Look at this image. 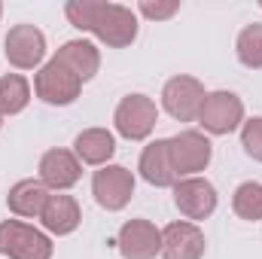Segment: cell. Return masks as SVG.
Wrapping results in <instances>:
<instances>
[{
  "label": "cell",
  "instance_id": "cell-17",
  "mask_svg": "<svg viewBox=\"0 0 262 259\" xmlns=\"http://www.w3.org/2000/svg\"><path fill=\"white\" fill-rule=\"evenodd\" d=\"M6 201H9V210H15L18 217H40L49 201V192L40 180H21L9 189Z\"/></svg>",
  "mask_w": 262,
  "mask_h": 259
},
{
  "label": "cell",
  "instance_id": "cell-2",
  "mask_svg": "<svg viewBox=\"0 0 262 259\" xmlns=\"http://www.w3.org/2000/svg\"><path fill=\"white\" fill-rule=\"evenodd\" d=\"M0 253L9 259H49L52 244L43 232H37L18 220H6L0 226Z\"/></svg>",
  "mask_w": 262,
  "mask_h": 259
},
{
  "label": "cell",
  "instance_id": "cell-24",
  "mask_svg": "<svg viewBox=\"0 0 262 259\" xmlns=\"http://www.w3.org/2000/svg\"><path fill=\"white\" fill-rule=\"evenodd\" d=\"M0 12H3V6H0Z\"/></svg>",
  "mask_w": 262,
  "mask_h": 259
},
{
  "label": "cell",
  "instance_id": "cell-6",
  "mask_svg": "<svg viewBox=\"0 0 262 259\" xmlns=\"http://www.w3.org/2000/svg\"><path fill=\"white\" fill-rule=\"evenodd\" d=\"M168 156H171L174 174H195V171H204L210 162V143L198 131H183L168 140Z\"/></svg>",
  "mask_w": 262,
  "mask_h": 259
},
{
  "label": "cell",
  "instance_id": "cell-1",
  "mask_svg": "<svg viewBox=\"0 0 262 259\" xmlns=\"http://www.w3.org/2000/svg\"><path fill=\"white\" fill-rule=\"evenodd\" d=\"M67 18L82 28L98 34L107 46H128L137 37V18L134 12L119 3H95V0H70L67 3Z\"/></svg>",
  "mask_w": 262,
  "mask_h": 259
},
{
  "label": "cell",
  "instance_id": "cell-22",
  "mask_svg": "<svg viewBox=\"0 0 262 259\" xmlns=\"http://www.w3.org/2000/svg\"><path fill=\"white\" fill-rule=\"evenodd\" d=\"M241 143H244L247 156H253L256 162H262V119H250V122L244 125Z\"/></svg>",
  "mask_w": 262,
  "mask_h": 259
},
{
  "label": "cell",
  "instance_id": "cell-9",
  "mask_svg": "<svg viewBox=\"0 0 262 259\" xmlns=\"http://www.w3.org/2000/svg\"><path fill=\"white\" fill-rule=\"evenodd\" d=\"M119 250L125 259H152L162 250V232L146 220H131L119 229Z\"/></svg>",
  "mask_w": 262,
  "mask_h": 259
},
{
  "label": "cell",
  "instance_id": "cell-8",
  "mask_svg": "<svg viewBox=\"0 0 262 259\" xmlns=\"http://www.w3.org/2000/svg\"><path fill=\"white\" fill-rule=\"evenodd\" d=\"M116 128L128 140H143L156 128V104L143 95H128L116 107Z\"/></svg>",
  "mask_w": 262,
  "mask_h": 259
},
{
  "label": "cell",
  "instance_id": "cell-3",
  "mask_svg": "<svg viewBox=\"0 0 262 259\" xmlns=\"http://www.w3.org/2000/svg\"><path fill=\"white\" fill-rule=\"evenodd\" d=\"M204 85L192 79V76H174L168 79L165 92H162V101H165V110L180 119V122H192L198 113H201V104H204Z\"/></svg>",
  "mask_w": 262,
  "mask_h": 259
},
{
  "label": "cell",
  "instance_id": "cell-19",
  "mask_svg": "<svg viewBox=\"0 0 262 259\" xmlns=\"http://www.w3.org/2000/svg\"><path fill=\"white\" fill-rule=\"evenodd\" d=\"M28 98H31V89H28V82L21 76H15V73L0 76V113L9 116V113L25 110Z\"/></svg>",
  "mask_w": 262,
  "mask_h": 259
},
{
  "label": "cell",
  "instance_id": "cell-10",
  "mask_svg": "<svg viewBox=\"0 0 262 259\" xmlns=\"http://www.w3.org/2000/svg\"><path fill=\"white\" fill-rule=\"evenodd\" d=\"M46 40L34 25H15L6 34V58L15 67H34L43 61Z\"/></svg>",
  "mask_w": 262,
  "mask_h": 259
},
{
  "label": "cell",
  "instance_id": "cell-11",
  "mask_svg": "<svg viewBox=\"0 0 262 259\" xmlns=\"http://www.w3.org/2000/svg\"><path fill=\"white\" fill-rule=\"evenodd\" d=\"M174 201L177 207L189 217V220H204L213 213L216 207V192L207 180H198V177H189V180H180L174 183Z\"/></svg>",
  "mask_w": 262,
  "mask_h": 259
},
{
  "label": "cell",
  "instance_id": "cell-4",
  "mask_svg": "<svg viewBox=\"0 0 262 259\" xmlns=\"http://www.w3.org/2000/svg\"><path fill=\"white\" fill-rule=\"evenodd\" d=\"M79 85H82V79L67 64H61L58 58H52L37 73V95L46 104H70V101H76L79 98Z\"/></svg>",
  "mask_w": 262,
  "mask_h": 259
},
{
  "label": "cell",
  "instance_id": "cell-16",
  "mask_svg": "<svg viewBox=\"0 0 262 259\" xmlns=\"http://www.w3.org/2000/svg\"><path fill=\"white\" fill-rule=\"evenodd\" d=\"M55 58H58L61 64L70 67L79 79H92V76L98 73V67H101L98 49H95L92 43H85V40H70V43H64Z\"/></svg>",
  "mask_w": 262,
  "mask_h": 259
},
{
  "label": "cell",
  "instance_id": "cell-5",
  "mask_svg": "<svg viewBox=\"0 0 262 259\" xmlns=\"http://www.w3.org/2000/svg\"><path fill=\"white\" fill-rule=\"evenodd\" d=\"M198 119H201V125L210 134H229L232 128H238V122L244 119V104L232 92H213V95L204 98Z\"/></svg>",
  "mask_w": 262,
  "mask_h": 259
},
{
  "label": "cell",
  "instance_id": "cell-18",
  "mask_svg": "<svg viewBox=\"0 0 262 259\" xmlns=\"http://www.w3.org/2000/svg\"><path fill=\"white\" fill-rule=\"evenodd\" d=\"M113 149H116V140H113L110 131H104V128H89L76 137V156L82 162H89V165L107 162L113 156Z\"/></svg>",
  "mask_w": 262,
  "mask_h": 259
},
{
  "label": "cell",
  "instance_id": "cell-15",
  "mask_svg": "<svg viewBox=\"0 0 262 259\" xmlns=\"http://www.w3.org/2000/svg\"><path fill=\"white\" fill-rule=\"evenodd\" d=\"M43 226L55 235H70L79 226V204L70 195H49L43 213H40Z\"/></svg>",
  "mask_w": 262,
  "mask_h": 259
},
{
  "label": "cell",
  "instance_id": "cell-13",
  "mask_svg": "<svg viewBox=\"0 0 262 259\" xmlns=\"http://www.w3.org/2000/svg\"><path fill=\"white\" fill-rule=\"evenodd\" d=\"M79 162L73 153L67 149H49L40 162V183L52 186V189H67L79 180Z\"/></svg>",
  "mask_w": 262,
  "mask_h": 259
},
{
  "label": "cell",
  "instance_id": "cell-7",
  "mask_svg": "<svg viewBox=\"0 0 262 259\" xmlns=\"http://www.w3.org/2000/svg\"><path fill=\"white\" fill-rule=\"evenodd\" d=\"M92 189H95V198H98L101 207L119 210V207L128 204V198L134 195V177H131V171H125L122 165H110V168L95 171Z\"/></svg>",
  "mask_w": 262,
  "mask_h": 259
},
{
  "label": "cell",
  "instance_id": "cell-14",
  "mask_svg": "<svg viewBox=\"0 0 262 259\" xmlns=\"http://www.w3.org/2000/svg\"><path fill=\"white\" fill-rule=\"evenodd\" d=\"M140 174L152 186H171L177 180V174L171 168V156H168V140H156V143H149L143 149V156H140Z\"/></svg>",
  "mask_w": 262,
  "mask_h": 259
},
{
  "label": "cell",
  "instance_id": "cell-12",
  "mask_svg": "<svg viewBox=\"0 0 262 259\" xmlns=\"http://www.w3.org/2000/svg\"><path fill=\"white\" fill-rule=\"evenodd\" d=\"M204 235L192 223H171L162 232V256L165 259H201Z\"/></svg>",
  "mask_w": 262,
  "mask_h": 259
},
{
  "label": "cell",
  "instance_id": "cell-21",
  "mask_svg": "<svg viewBox=\"0 0 262 259\" xmlns=\"http://www.w3.org/2000/svg\"><path fill=\"white\" fill-rule=\"evenodd\" d=\"M238 58L247 67H262V25H247L238 37Z\"/></svg>",
  "mask_w": 262,
  "mask_h": 259
},
{
  "label": "cell",
  "instance_id": "cell-20",
  "mask_svg": "<svg viewBox=\"0 0 262 259\" xmlns=\"http://www.w3.org/2000/svg\"><path fill=\"white\" fill-rule=\"evenodd\" d=\"M235 213L241 220H262V186L259 183H241L235 189Z\"/></svg>",
  "mask_w": 262,
  "mask_h": 259
},
{
  "label": "cell",
  "instance_id": "cell-23",
  "mask_svg": "<svg viewBox=\"0 0 262 259\" xmlns=\"http://www.w3.org/2000/svg\"><path fill=\"white\" fill-rule=\"evenodd\" d=\"M177 9H180V3H177V0H168V3L143 0V3H140V12H143L146 18H168V15H174Z\"/></svg>",
  "mask_w": 262,
  "mask_h": 259
}]
</instances>
